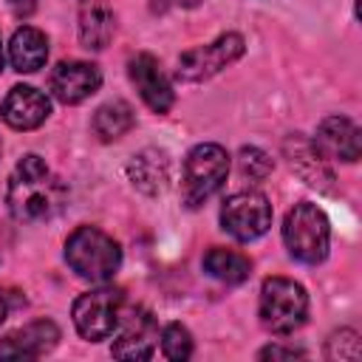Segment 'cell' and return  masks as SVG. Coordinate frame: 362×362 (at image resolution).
<instances>
[{"label": "cell", "instance_id": "obj_1", "mask_svg": "<svg viewBox=\"0 0 362 362\" xmlns=\"http://www.w3.org/2000/svg\"><path fill=\"white\" fill-rule=\"evenodd\" d=\"M6 201L17 221L40 223L59 212V206L65 204V187L40 156L28 153L17 161L8 178Z\"/></svg>", "mask_w": 362, "mask_h": 362}, {"label": "cell", "instance_id": "obj_2", "mask_svg": "<svg viewBox=\"0 0 362 362\" xmlns=\"http://www.w3.org/2000/svg\"><path fill=\"white\" fill-rule=\"evenodd\" d=\"M65 263L82 280L107 283L122 266V246L96 226H79L65 240Z\"/></svg>", "mask_w": 362, "mask_h": 362}, {"label": "cell", "instance_id": "obj_3", "mask_svg": "<svg viewBox=\"0 0 362 362\" xmlns=\"http://www.w3.org/2000/svg\"><path fill=\"white\" fill-rule=\"evenodd\" d=\"M283 243L294 260L305 266L322 263L331 246V223L325 212L311 201L294 204L283 221Z\"/></svg>", "mask_w": 362, "mask_h": 362}, {"label": "cell", "instance_id": "obj_4", "mask_svg": "<svg viewBox=\"0 0 362 362\" xmlns=\"http://www.w3.org/2000/svg\"><path fill=\"white\" fill-rule=\"evenodd\" d=\"M260 322L266 331L286 337L294 334L308 317V294L297 280L288 277H266L260 286Z\"/></svg>", "mask_w": 362, "mask_h": 362}, {"label": "cell", "instance_id": "obj_5", "mask_svg": "<svg viewBox=\"0 0 362 362\" xmlns=\"http://www.w3.org/2000/svg\"><path fill=\"white\" fill-rule=\"evenodd\" d=\"M124 311H127L124 291L113 288V286H99V288L76 297L71 317H74V325H76L82 339L99 342V339H107L119 331Z\"/></svg>", "mask_w": 362, "mask_h": 362}, {"label": "cell", "instance_id": "obj_6", "mask_svg": "<svg viewBox=\"0 0 362 362\" xmlns=\"http://www.w3.org/2000/svg\"><path fill=\"white\" fill-rule=\"evenodd\" d=\"M229 175V153L221 144H195L184 161L181 175V201L195 209L204 201H209Z\"/></svg>", "mask_w": 362, "mask_h": 362}, {"label": "cell", "instance_id": "obj_7", "mask_svg": "<svg viewBox=\"0 0 362 362\" xmlns=\"http://www.w3.org/2000/svg\"><path fill=\"white\" fill-rule=\"evenodd\" d=\"M221 226L235 240L249 243L269 232L272 226V204L257 189L232 192L221 206Z\"/></svg>", "mask_w": 362, "mask_h": 362}, {"label": "cell", "instance_id": "obj_8", "mask_svg": "<svg viewBox=\"0 0 362 362\" xmlns=\"http://www.w3.org/2000/svg\"><path fill=\"white\" fill-rule=\"evenodd\" d=\"M243 37L235 34V31H226L221 34L218 40L206 42V45H198V48H189L178 57V71L175 76L181 82H204L209 76H215L218 71H223L226 65H232L240 54H243Z\"/></svg>", "mask_w": 362, "mask_h": 362}, {"label": "cell", "instance_id": "obj_9", "mask_svg": "<svg viewBox=\"0 0 362 362\" xmlns=\"http://www.w3.org/2000/svg\"><path fill=\"white\" fill-rule=\"evenodd\" d=\"M102 85V74L93 62L85 59H65L51 71L48 88L54 93V99H59L62 105H79L88 96H93Z\"/></svg>", "mask_w": 362, "mask_h": 362}, {"label": "cell", "instance_id": "obj_10", "mask_svg": "<svg viewBox=\"0 0 362 362\" xmlns=\"http://www.w3.org/2000/svg\"><path fill=\"white\" fill-rule=\"evenodd\" d=\"M127 76L136 85L139 96L144 99V105L156 113H167L175 102L173 85L167 79V74L161 71V62L153 54H136L127 62Z\"/></svg>", "mask_w": 362, "mask_h": 362}, {"label": "cell", "instance_id": "obj_11", "mask_svg": "<svg viewBox=\"0 0 362 362\" xmlns=\"http://www.w3.org/2000/svg\"><path fill=\"white\" fill-rule=\"evenodd\" d=\"M311 144L325 161H356L362 153L359 127L345 116H325L317 124Z\"/></svg>", "mask_w": 362, "mask_h": 362}, {"label": "cell", "instance_id": "obj_12", "mask_svg": "<svg viewBox=\"0 0 362 362\" xmlns=\"http://www.w3.org/2000/svg\"><path fill=\"white\" fill-rule=\"evenodd\" d=\"M156 322L144 308H127L110 354L116 359H150L156 354Z\"/></svg>", "mask_w": 362, "mask_h": 362}, {"label": "cell", "instance_id": "obj_13", "mask_svg": "<svg viewBox=\"0 0 362 362\" xmlns=\"http://www.w3.org/2000/svg\"><path fill=\"white\" fill-rule=\"evenodd\" d=\"M0 116L14 130H34L51 116V99L34 85H14L0 105Z\"/></svg>", "mask_w": 362, "mask_h": 362}, {"label": "cell", "instance_id": "obj_14", "mask_svg": "<svg viewBox=\"0 0 362 362\" xmlns=\"http://www.w3.org/2000/svg\"><path fill=\"white\" fill-rule=\"evenodd\" d=\"M59 342V328L51 320H34L0 339V359H37Z\"/></svg>", "mask_w": 362, "mask_h": 362}, {"label": "cell", "instance_id": "obj_15", "mask_svg": "<svg viewBox=\"0 0 362 362\" xmlns=\"http://www.w3.org/2000/svg\"><path fill=\"white\" fill-rule=\"evenodd\" d=\"M48 59V37L34 25H20L8 42V62L20 74H34Z\"/></svg>", "mask_w": 362, "mask_h": 362}, {"label": "cell", "instance_id": "obj_16", "mask_svg": "<svg viewBox=\"0 0 362 362\" xmlns=\"http://www.w3.org/2000/svg\"><path fill=\"white\" fill-rule=\"evenodd\" d=\"M113 37V11L107 0H79V40L90 51H102Z\"/></svg>", "mask_w": 362, "mask_h": 362}, {"label": "cell", "instance_id": "obj_17", "mask_svg": "<svg viewBox=\"0 0 362 362\" xmlns=\"http://www.w3.org/2000/svg\"><path fill=\"white\" fill-rule=\"evenodd\" d=\"M204 272L221 283H243L252 274V260L235 249H223V246H212L204 255Z\"/></svg>", "mask_w": 362, "mask_h": 362}, {"label": "cell", "instance_id": "obj_18", "mask_svg": "<svg viewBox=\"0 0 362 362\" xmlns=\"http://www.w3.org/2000/svg\"><path fill=\"white\" fill-rule=\"evenodd\" d=\"M127 173H130V181L141 192H150V195L161 192L167 184V156L158 150H141L127 164Z\"/></svg>", "mask_w": 362, "mask_h": 362}, {"label": "cell", "instance_id": "obj_19", "mask_svg": "<svg viewBox=\"0 0 362 362\" xmlns=\"http://www.w3.org/2000/svg\"><path fill=\"white\" fill-rule=\"evenodd\" d=\"M136 124V113L127 102L122 99H113V102H105L96 113H93V133L102 139V141H116L122 139L127 130H133Z\"/></svg>", "mask_w": 362, "mask_h": 362}, {"label": "cell", "instance_id": "obj_20", "mask_svg": "<svg viewBox=\"0 0 362 362\" xmlns=\"http://www.w3.org/2000/svg\"><path fill=\"white\" fill-rule=\"evenodd\" d=\"M161 354L167 359H175V362L192 356V337L181 322L164 325V331H161Z\"/></svg>", "mask_w": 362, "mask_h": 362}, {"label": "cell", "instance_id": "obj_21", "mask_svg": "<svg viewBox=\"0 0 362 362\" xmlns=\"http://www.w3.org/2000/svg\"><path fill=\"white\" fill-rule=\"evenodd\" d=\"M325 356L328 359H339V362H356L362 356L359 334L354 328H342V331L331 334L328 337V345H325Z\"/></svg>", "mask_w": 362, "mask_h": 362}, {"label": "cell", "instance_id": "obj_22", "mask_svg": "<svg viewBox=\"0 0 362 362\" xmlns=\"http://www.w3.org/2000/svg\"><path fill=\"white\" fill-rule=\"evenodd\" d=\"M272 167H274V161L260 147H243L240 150V170H243V175H249V178H266L272 173Z\"/></svg>", "mask_w": 362, "mask_h": 362}, {"label": "cell", "instance_id": "obj_23", "mask_svg": "<svg viewBox=\"0 0 362 362\" xmlns=\"http://www.w3.org/2000/svg\"><path fill=\"white\" fill-rule=\"evenodd\" d=\"M260 359H294V356H303V351L297 348H280V345H269L257 354Z\"/></svg>", "mask_w": 362, "mask_h": 362}, {"label": "cell", "instance_id": "obj_24", "mask_svg": "<svg viewBox=\"0 0 362 362\" xmlns=\"http://www.w3.org/2000/svg\"><path fill=\"white\" fill-rule=\"evenodd\" d=\"M6 3H8L11 14H14V17H20V20L31 17V11L37 8V0H6Z\"/></svg>", "mask_w": 362, "mask_h": 362}, {"label": "cell", "instance_id": "obj_25", "mask_svg": "<svg viewBox=\"0 0 362 362\" xmlns=\"http://www.w3.org/2000/svg\"><path fill=\"white\" fill-rule=\"evenodd\" d=\"M8 317V294L6 291H0V322Z\"/></svg>", "mask_w": 362, "mask_h": 362}, {"label": "cell", "instance_id": "obj_26", "mask_svg": "<svg viewBox=\"0 0 362 362\" xmlns=\"http://www.w3.org/2000/svg\"><path fill=\"white\" fill-rule=\"evenodd\" d=\"M175 3H178V6H187V8H192V6H198L201 0H175Z\"/></svg>", "mask_w": 362, "mask_h": 362}, {"label": "cell", "instance_id": "obj_27", "mask_svg": "<svg viewBox=\"0 0 362 362\" xmlns=\"http://www.w3.org/2000/svg\"><path fill=\"white\" fill-rule=\"evenodd\" d=\"M3 59H6V54H3V37H0V71H3Z\"/></svg>", "mask_w": 362, "mask_h": 362}, {"label": "cell", "instance_id": "obj_28", "mask_svg": "<svg viewBox=\"0 0 362 362\" xmlns=\"http://www.w3.org/2000/svg\"><path fill=\"white\" fill-rule=\"evenodd\" d=\"M0 153H3V144H0Z\"/></svg>", "mask_w": 362, "mask_h": 362}]
</instances>
